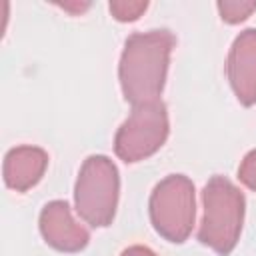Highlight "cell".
Wrapping results in <instances>:
<instances>
[{"label": "cell", "mask_w": 256, "mask_h": 256, "mask_svg": "<svg viewBox=\"0 0 256 256\" xmlns=\"http://www.w3.org/2000/svg\"><path fill=\"white\" fill-rule=\"evenodd\" d=\"M168 132V110L162 100L136 104L116 130L114 152L128 164L146 160L164 146Z\"/></svg>", "instance_id": "5"}, {"label": "cell", "mask_w": 256, "mask_h": 256, "mask_svg": "<svg viewBox=\"0 0 256 256\" xmlns=\"http://www.w3.org/2000/svg\"><path fill=\"white\" fill-rule=\"evenodd\" d=\"M244 194L224 176H212L202 190V222L198 240L220 256H228L240 238Z\"/></svg>", "instance_id": "2"}, {"label": "cell", "mask_w": 256, "mask_h": 256, "mask_svg": "<svg viewBox=\"0 0 256 256\" xmlns=\"http://www.w3.org/2000/svg\"><path fill=\"white\" fill-rule=\"evenodd\" d=\"M38 226L46 244L60 252H80L90 240L88 230L74 218L70 206L64 200L48 202L40 212Z\"/></svg>", "instance_id": "6"}, {"label": "cell", "mask_w": 256, "mask_h": 256, "mask_svg": "<svg viewBox=\"0 0 256 256\" xmlns=\"http://www.w3.org/2000/svg\"><path fill=\"white\" fill-rule=\"evenodd\" d=\"M228 82L240 104H256V28L242 30L228 52Z\"/></svg>", "instance_id": "7"}, {"label": "cell", "mask_w": 256, "mask_h": 256, "mask_svg": "<svg viewBox=\"0 0 256 256\" xmlns=\"http://www.w3.org/2000/svg\"><path fill=\"white\" fill-rule=\"evenodd\" d=\"M150 222L154 230L168 242H184L194 228L196 194L194 184L184 174H170L160 180L148 202Z\"/></svg>", "instance_id": "4"}, {"label": "cell", "mask_w": 256, "mask_h": 256, "mask_svg": "<svg viewBox=\"0 0 256 256\" xmlns=\"http://www.w3.org/2000/svg\"><path fill=\"white\" fill-rule=\"evenodd\" d=\"M48 168V154L38 146H16L4 156V182L16 192H26L36 186Z\"/></svg>", "instance_id": "8"}, {"label": "cell", "mask_w": 256, "mask_h": 256, "mask_svg": "<svg viewBox=\"0 0 256 256\" xmlns=\"http://www.w3.org/2000/svg\"><path fill=\"white\" fill-rule=\"evenodd\" d=\"M220 18L228 24H240L244 22L254 10H256V0H220L216 4Z\"/></svg>", "instance_id": "9"}, {"label": "cell", "mask_w": 256, "mask_h": 256, "mask_svg": "<svg viewBox=\"0 0 256 256\" xmlns=\"http://www.w3.org/2000/svg\"><path fill=\"white\" fill-rule=\"evenodd\" d=\"M148 8L146 0H114L108 4L110 14L118 22H134L138 20Z\"/></svg>", "instance_id": "10"}, {"label": "cell", "mask_w": 256, "mask_h": 256, "mask_svg": "<svg viewBox=\"0 0 256 256\" xmlns=\"http://www.w3.org/2000/svg\"><path fill=\"white\" fill-rule=\"evenodd\" d=\"M238 178H240V182L246 188H250V190L256 192V148L250 150L242 158V162L238 166Z\"/></svg>", "instance_id": "11"}, {"label": "cell", "mask_w": 256, "mask_h": 256, "mask_svg": "<svg viewBox=\"0 0 256 256\" xmlns=\"http://www.w3.org/2000/svg\"><path fill=\"white\" fill-rule=\"evenodd\" d=\"M120 256H156L150 248L146 246H140V244H134V246H128Z\"/></svg>", "instance_id": "13"}, {"label": "cell", "mask_w": 256, "mask_h": 256, "mask_svg": "<svg viewBox=\"0 0 256 256\" xmlns=\"http://www.w3.org/2000/svg\"><path fill=\"white\" fill-rule=\"evenodd\" d=\"M58 8H62L64 12H68V14H72V16H80L82 12H86L88 8H90V2H58L56 4Z\"/></svg>", "instance_id": "12"}, {"label": "cell", "mask_w": 256, "mask_h": 256, "mask_svg": "<svg viewBox=\"0 0 256 256\" xmlns=\"http://www.w3.org/2000/svg\"><path fill=\"white\" fill-rule=\"evenodd\" d=\"M176 38L170 30L134 32L126 38L118 64L124 98L136 106L160 100Z\"/></svg>", "instance_id": "1"}, {"label": "cell", "mask_w": 256, "mask_h": 256, "mask_svg": "<svg viewBox=\"0 0 256 256\" xmlns=\"http://www.w3.org/2000/svg\"><path fill=\"white\" fill-rule=\"evenodd\" d=\"M120 194V176L116 164L104 154H92L80 166L74 186V208L78 216L94 226L104 228L114 220Z\"/></svg>", "instance_id": "3"}]
</instances>
